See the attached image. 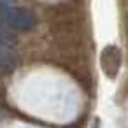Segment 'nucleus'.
Wrapping results in <instances>:
<instances>
[{"mask_svg": "<svg viewBox=\"0 0 128 128\" xmlns=\"http://www.w3.org/2000/svg\"><path fill=\"white\" fill-rule=\"evenodd\" d=\"M0 23L11 26L12 30H32L35 26V16L23 7H11L9 4H0Z\"/></svg>", "mask_w": 128, "mask_h": 128, "instance_id": "1", "label": "nucleus"}, {"mask_svg": "<svg viewBox=\"0 0 128 128\" xmlns=\"http://www.w3.org/2000/svg\"><path fill=\"white\" fill-rule=\"evenodd\" d=\"M16 67V58L0 54V74H11Z\"/></svg>", "mask_w": 128, "mask_h": 128, "instance_id": "2", "label": "nucleus"}, {"mask_svg": "<svg viewBox=\"0 0 128 128\" xmlns=\"http://www.w3.org/2000/svg\"><path fill=\"white\" fill-rule=\"evenodd\" d=\"M11 2H14V0H0V4H11Z\"/></svg>", "mask_w": 128, "mask_h": 128, "instance_id": "3", "label": "nucleus"}]
</instances>
